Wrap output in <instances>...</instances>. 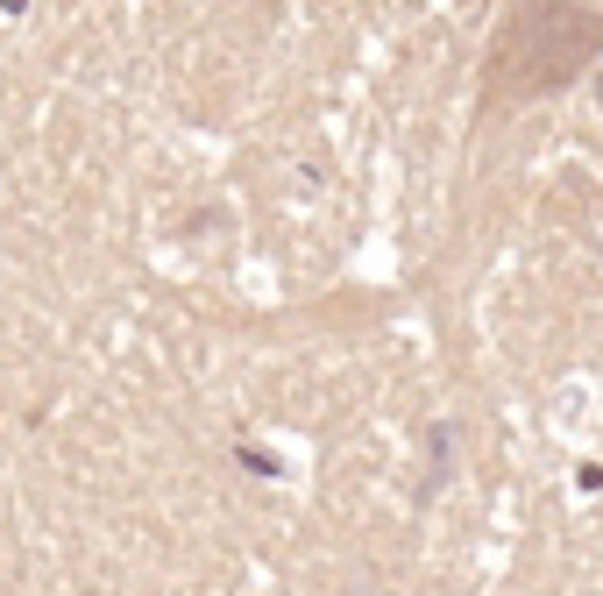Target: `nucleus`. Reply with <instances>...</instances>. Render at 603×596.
Listing matches in <instances>:
<instances>
[]
</instances>
